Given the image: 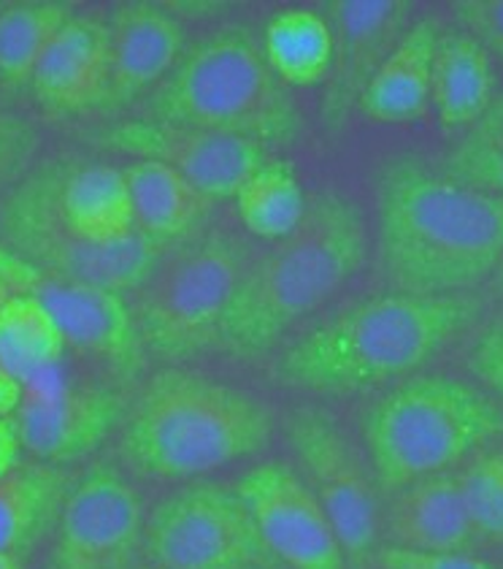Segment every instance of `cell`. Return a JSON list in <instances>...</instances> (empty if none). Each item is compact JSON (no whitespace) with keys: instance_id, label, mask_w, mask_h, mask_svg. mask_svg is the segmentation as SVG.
<instances>
[{"instance_id":"cell-1","label":"cell","mask_w":503,"mask_h":569,"mask_svg":"<svg viewBox=\"0 0 503 569\" xmlns=\"http://www.w3.org/2000/svg\"><path fill=\"white\" fill-rule=\"evenodd\" d=\"M376 247L401 293L463 296L503 258V198L418 160L376 179Z\"/></svg>"},{"instance_id":"cell-2","label":"cell","mask_w":503,"mask_h":569,"mask_svg":"<svg viewBox=\"0 0 503 569\" xmlns=\"http://www.w3.org/2000/svg\"><path fill=\"white\" fill-rule=\"evenodd\" d=\"M480 309L471 296L384 293L298 337L276 363L290 388L358 393L418 372Z\"/></svg>"},{"instance_id":"cell-3","label":"cell","mask_w":503,"mask_h":569,"mask_svg":"<svg viewBox=\"0 0 503 569\" xmlns=\"http://www.w3.org/2000/svg\"><path fill=\"white\" fill-rule=\"evenodd\" d=\"M365 256L369 228L355 203L339 193L312 198L301 226L247 263L217 342L241 356L269 350L331 301L363 269Z\"/></svg>"},{"instance_id":"cell-4","label":"cell","mask_w":503,"mask_h":569,"mask_svg":"<svg viewBox=\"0 0 503 569\" xmlns=\"http://www.w3.org/2000/svg\"><path fill=\"white\" fill-rule=\"evenodd\" d=\"M269 437V412L252 396L211 377L165 369L128 412L122 445L139 472L184 480L260 453Z\"/></svg>"},{"instance_id":"cell-5","label":"cell","mask_w":503,"mask_h":569,"mask_svg":"<svg viewBox=\"0 0 503 569\" xmlns=\"http://www.w3.org/2000/svg\"><path fill=\"white\" fill-rule=\"evenodd\" d=\"M503 431V407L455 377H409L365 412L371 472L403 488L469 461Z\"/></svg>"},{"instance_id":"cell-6","label":"cell","mask_w":503,"mask_h":569,"mask_svg":"<svg viewBox=\"0 0 503 569\" xmlns=\"http://www.w3.org/2000/svg\"><path fill=\"white\" fill-rule=\"evenodd\" d=\"M152 111L154 120L239 136L260 147L290 144L303 128L293 98L241 30L190 47L154 96Z\"/></svg>"},{"instance_id":"cell-7","label":"cell","mask_w":503,"mask_h":569,"mask_svg":"<svg viewBox=\"0 0 503 569\" xmlns=\"http://www.w3.org/2000/svg\"><path fill=\"white\" fill-rule=\"evenodd\" d=\"M244 269L241 247L222 233L165 252L139 288L133 312L141 342L171 361L207 350L220 339L222 318Z\"/></svg>"},{"instance_id":"cell-8","label":"cell","mask_w":503,"mask_h":569,"mask_svg":"<svg viewBox=\"0 0 503 569\" xmlns=\"http://www.w3.org/2000/svg\"><path fill=\"white\" fill-rule=\"evenodd\" d=\"M58 174H39L22 184L3 209V231L14 252L39 266L43 277L95 288L139 290L165 258L163 241L135 231L114 244H87L71 237L54 207Z\"/></svg>"},{"instance_id":"cell-9","label":"cell","mask_w":503,"mask_h":569,"mask_svg":"<svg viewBox=\"0 0 503 569\" xmlns=\"http://www.w3.org/2000/svg\"><path fill=\"white\" fill-rule=\"evenodd\" d=\"M149 556L163 569H269L265 548L235 488L198 482L173 491L147 521Z\"/></svg>"},{"instance_id":"cell-10","label":"cell","mask_w":503,"mask_h":569,"mask_svg":"<svg viewBox=\"0 0 503 569\" xmlns=\"http://www.w3.org/2000/svg\"><path fill=\"white\" fill-rule=\"evenodd\" d=\"M288 439L309 488L331 518L341 550L350 556L376 550L382 531L376 478L350 437L325 412L306 407L290 418Z\"/></svg>"},{"instance_id":"cell-11","label":"cell","mask_w":503,"mask_h":569,"mask_svg":"<svg viewBox=\"0 0 503 569\" xmlns=\"http://www.w3.org/2000/svg\"><path fill=\"white\" fill-rule=\"evenodd\" d=\"M235 493L250 510L265 548L276 561L293 569H341L344 550L339 546L331 518L309 482L282 463H260L235 482Z\"/></svg>"},{"instance_id":"cell-12","label":"cell","mask_w":503,"mask_h":569,"mask_svg":"<svg viewBox=\"0 0 503 569\" xmlns=\"http://www.w3.org/2000/svg\"><path fill=\"white\" fill-rule=\"evenodd\" d=\"M103 141L139 160L149 158L171 166L209 201L235 198L241 184L269 163L265 147L254 141L163 120L125 122L111 128Z\"/></svg>"},{"instance_id":"cell-13","label":"cell","mask_w":503,"mask_h":569,"mask_svg":"<svg viewBox=\"0 0 503 569\" xmlns=\"http://www.w3.org/2000/svg\"><path fill=\"white\" fill-rule=\"evenodd\" d=\"M144 537L139 493L114 469H92L60 512V567L125 569Z\"/></svg>"},{"instance_id":"cell-14","label":"cell","mask_w":503,"mask_h":569,"mask_svg":"<svg viewBox=\"0 0 503 569\" xmlns=\"http://www.w3.org/2000/svg\"><path fill=\"white\" fill-rule=\"evenodd\" d=\"M122 405L111 391L77 388L58 372L24 388L14 416L22 448L47 461H77L103 445L122 423Z\"/></svg>"},{"instance_id":"cell-15","label":"cell","mask_w":503,"mask_h":569,"mask_svg":"<svg viewBox=\"0 0 503 569\" xmlns=\"http://www.w3.org/2000/svg\"><path fill=\"white\" fill-rule=\"evenodd\" d=\"M36 296L58 320L68 348H77L120 372L133 375L141 361V333L125 296L95 284L43 277Z\"/></svg>"},{"instance_id":"cell-16","label":"cell","mask_w":503,"mask_h":569,"mask_svg":"<svg viewBox=\"0 0 503 569\" xmlns=\"http://www.w3.org/2000/svg\"><path fill=\"white\" fill-rule=\"evenodd\" d=\"M30 90L43 109L63 117L109 103V22L73 14L41 58Z\"/></svg>"},{"instance_id":"cell-17","label":"cell","mask_w":503,"mask_h":569,"mask_svg":"<svg viewBox=\"0 0 503 569\" xmlns=\"http://www.w3.org/2000/svg\"><path fill=\"white\" fill-rule=\"evenodd\" d=\"M406 0H335L331 3L333 71L335 82L325 114H346L352 101H360L365 84L401 41L409 17ZM331 71V73H333Z\"/></svg>"},{"instance_id":"cell-18","label":"cell","mask_w":503,"mask_h":569,"mask_svg":"<svg viewBox=\"0 0 503 569\" xmlns=\"http://www.w3.org/2000/svg\"><path fill=\"white\" fill-rule=\"evenodd\" d=\"M111 107H128L160 84L184 54L182 24L158 3H122L109 20Z\"/></svg>"},{"instance_id":"cell-19","label":"cell","mask_w":503,"mask_h":569,"mask_svg":"<svg viewBox=\"0 0 503 569\" xmlns=\"http://www.w3.org/2000/svg\"><path fill=\"white\" fill-rule=\"evenodd\" d=\"M439 39L441 24L436 17H425L403 30L401 41L390 49L360 96L358 103L365 117L384 126H406L425 114L431 107L433 58Z\"/></svg>"},{"instance_id":"cell-20","label":"cell","mask_w":503,"mask_h":569,"mask_svg":"<svg viewBox=\"0 0 503 569\" xmlns=\"http://www.w3.org/2000/svg\"><path fill=\"white\" fill-rule=\"evenodd\" d=\"M384 529L393 546L412 550H465L476 531L465 510L457 475L441 472L399 488Z\"/></svg>"},{"instance_id":"cell-21","label":"cell","mask_w":503,"mask_h":569,"mask_svg":"<svg viewBox=\"0 0 503 569\" xmlns=\"http://www.w3.org/2000/svg\"><path fill=\"white\" fill-rule=\"evenodd\" d=\"M54 207L66 231L87 244H114L139 231L125 171L114 166H84L58 179Z\"/></svg>"},{"instance_id":"cell-22","label":"cell","mask_w":503,"mask_h":569,"mask_svg":"<svg viewBox=\"0 0 503 569\" xmlns=\"http://www.w3.org/2000/svg\"><path fill=\"white\" fill-rule=\"evenodd\" d=\"M495 98L493 60L465 33H441L433 58L431 107L446 131H469Z\"/></svg>"},{"instance_id":"cell-23","label":"cell","mask_w":503,"mask_h":569,"mask_svg":"<svg viewBox=\"0 0 503 569\" xmlns=\"http://www.w3.org/2000/svg\"><path fill=\"white\" fill-rule=\"evenodd\" d=\"M125 179L133 198L135 228L163 244L190 233L207 212L209 198L160 160H133L125 169Z\"/></svg>"},{"instance_id":"cell-24","label":"cell","mask_w":503,"mask_h":569,"mask_svg":"<svg viewBox=\"0 0 503 569\" xmlns=\"http://www.w3.org/2000/svg\"><path fill=\"white\" fill-rule=\"evenodd\" d=\"M66 348L58 320L36 293L14 296L0 309V367L24 388L58 372Z\"/></svg>"},{"instance_id":"cell-25","label":"cell","mask_w":503,"mask_h":569,"mask_svg":"<svg viewBox=\"0 0 503 569\" xmlns=\"http://www.w3.org/2000/svg\"><path fill=\"white\" fill-rule=\"evenodd\" d=\"M260 52L282 84L314 88L333 71L331 24L309 9L279 11L265 24Z\"/></svg>"},{"instance_id":"cell-26","label":"cell","mask_w":503,"mask_h":569,"mask_svg":"<svg viewBox=\"0 0 503 569\" xmlns=\"http://www.w3.org/2000/svg\"><path fill=\"white\" fill-rule=\"evenodd\" d=\"M71 17V3L63 0H20L0 9V84L30 88L41 58Z\"/></svg>"},{"instance_id":"cell-27","label":"cell","mask_w":503,"mask_h":569,"mask_svg":"<svg viewBox=\"0 0 503 569\" xmlns=\"http://www.w3.org/2000/svg\"><path fill=\"white\" fill-rule=\"evenodd\" d=\"M241 226L252 237L279 241L306 218L309 198L301 179L288 163H265L247 179L233 198Z\"/></svg>"},{"instance_id":"cell-28","label":"cell","mask_w":503,"mask_h":569,"mask_svg":"<svg viewBox=\"0 0 503 569\" xmlns=\"http://www.w3.org/2000/svg\"><path fill=\"white\" fill-rule=\"evenodd\" d=\"M60 493V478L49 469H17L0 480V550H14L47 526Z\"/></svg>"},{"instance_id":"cell-29","label":"cell","mask_w":503,"mask_h":569,"mask_svg":"<svg viewBox=\"0 0 503 569\" xmlns=\"http://www.w3.org/2000/svg\"><path fill=\"white\" fill-rule=\"evenodd\" d=\"M441 171L503 198V92L457 139Z\"/></svg>"},{"instance_id":"cell-30","label":"cell","mask_w":503,"mask_h":569,"mask_svg":"<svg viewBox=\"0 0 503 569\" xmlns=\"http://www.w3.org/2000/svg\"><path fill=\"white\" fill-rule=\"evenodd\" d=\"M457 486L476 535L503 540V450L471 456L457 472Z\"/></svg>"},{"instance_id":"cell-31","label":"cell","mask_w":503,"mask_h":569,"mask_svg":"<svg viewBox=\"0 0 503 569\" xmlns=\"http://www.w3.org/2000/svg\"><path fill=\"white\" fill-rule=\"evenodd\" d=\"M452 17L463 28L461 33L503 63V0H457Z\"/></svg>"},{"instance_id":"cell-32","label":"cell","mask_w":503,"mask_h":569,"mask_svg":"<svg viewBox=\"0 0 503 569\" xmlns=\"http://www.w3.org/2000/svg\"><path fill=\"white\" fill-rule=\"evenodd\" d=\"M379 569H495L490 561L469 556L465 550L444 553V550H412L401 546L376 548Z\"/></svg>"},{"instance_id":"cell-33","label":"cell","mask_w":503,"mask_h":569,"mask_svg":"<svg viewBox=\"0 0 503 569\" xmlns=\"http://www.w3.org/2000/svg\"><path fill=\"white\" fill-rule=\"evenodd\" d=\"M469 363L495 401L503 405V312L484 326L469 352Z\"/></svg>"},{"instance_id":"cell-34","label":"cell","mask_w":503,"mask_h":569,"mask_svg":"<svg viewBox=\"0 0 503 569\" xmlns=\"http://www.w3.org/2000/svg\"><path fill=\"white\" fill-rule=\"evenodd\" d=\"M33 131L24 126L20 117L0 107V188L24 169L30 152H33Z\"/></svg>"},{"instance_id":"cell-35","label":"cell","mask_w":503,"mask_h":569,"mask_svg":"<svg viewBox=\"0 0 503 569\" xmlns=\"http://www.w3.org/2000/svg\"><path fill=\"white\" fill-rule=\"evenodd\" d=\"M43 280V271L33 266L20 252L0 247V309L9 305L14 296L33 293L36 284Z\"/></svg>"},{"instance_id":"cell-36","label":"cell","mask_w":503,"mask_h":569,"mask_svg":"<svg viewBox=\"0 0 503 569\" xmlns=\"http://www.w3.org/2000/svg\"><path fill=\"white\" fill-rule=\"evenodd\" d=\"M20 456L22 439L14 426V418H0V480H6L20 469Z\"/></svg>"},{"instance_id":"cell-37","label":"cell","mask_w":503,"mask_h":569,"mask_svg":"<svg viewBox=\"0 0 503 569\" xmlns=\"http://www.w3.org/2000/svg\"><path fill=\"white\" fill-rule=\"evenodd\" d=\"M24 399V386L0 367V418H14Z\"/></svg>"},{"instance_id":"cell-38","label":"cell","mask_w":503,"mask_h":569,"mask_svg":"<svg viewBox=\"0 0 503 569\" xmlns=\"http://www.w3.org/2000/svg\"><path fill=\"white\" fill-rule=\"evenodd\" d=\"M0 569H22V565L14 559L11 550H0Z\"/></svg>"},{"instance_id":"cell-39","label":"cell","mask_w":503,"mask_h":569,"mask_svg":"<svg viewBox=\"0 0 503 569\" xmlns=\"http://www.w3.org/2000/svg\"><path fill=\"white\" fill-rule=\"evenodd\" d=\"M495 280H499V284H501V288H503V258H501L499 269H495Z\"/></svg>"},{"instance_id":"cell-40","label":"cell","mask_w":503,"mask_h":569,"mask_svg":"<svg viewBox=\"0 0 503 569\" xmlns=\"http://www.w3.org/2000/svg\"><path fill=\"white\" fill-rule=\"evenodd\" d=\"M160 569H163V567H160Z\"/></svg>"}]
</instances>
